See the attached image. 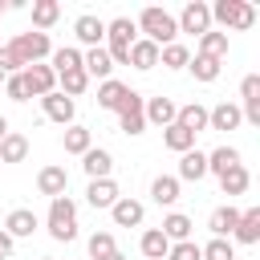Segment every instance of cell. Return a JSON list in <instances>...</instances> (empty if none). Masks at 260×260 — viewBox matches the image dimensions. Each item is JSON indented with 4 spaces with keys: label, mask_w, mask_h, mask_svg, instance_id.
Instances as JSON below:
<instances>
[{
    "label": "cell",
    "mask_w": 260,
    "mask_h": 260,
    "mask_svg": "<svg viewBox=\"0 0 260 260\" xmlns=\"http://www.w3.org/2000/svg\"><path fill=\"white\" fill-rule=\"evenodd\" d=\"M49 236L61 240V244L77 240V203H73L69 195L49 199Z\"/></svg>",
    "instance_id": "6da1fadb"
},
{
    "label": "cell",
    "mask_w": 260,
    "mask_h": 260,
    "mask_svg": "<svg viewBox=\"0 0 260 260\" xmlns=\"http://www.w3.org/2000/svg\"><path fill=\"white\" fill-rule=\"evenodd\" d=\"M134 28H142L146 32V41L150 45H171L175 37H179V24H175V16L167 12V8H142V16H138V24Z\"/></svg>",
    "instance_id": "7a4b0ae2"
},
{
    "label": "cell",
    "mask_w": 260,
    "mask_h": 260,
    "mask_svg": "<svg viewBox=\"0 0 260 260\" xmlns=\"http://www.w3.org/2000/svg\"><path fill=\"white\" fill-rule=\"evenodd\" d=\"M134 32H138V28H134V20H130V16H118V20H110V24H106V41H110V49H106V53H110V61H114V65H126V61H130V45L138 41Z\"/></svg>",
    "instance_id": "3957f363"
},
{
    "label": "cell",
    "mask_w": 260,
    "mask_h": 260,
    "mask_svg": "<svg viewBox=\"0 0 260 260\" xmlns=\"http://www.w3.org/2000/svg\"><path fill=\"white\" fill-rule=\"evenodd\" d=\"M211 20H219L223 28H252L256 24V8L248 0H215L211 4Z\"/></svg>",
    "instance_id": "277c9868"
},
{
    "label": "cell",
    "mask_w": 260,
    "mask_h": 260,
    "mask_svg": "<svg viewBox=\"0 0 260 260\" xmlns=\"http://www.w3.org/2000/svg\"><path fill=\"white\" fill-rule=\"evenodd\" d=\"M8 49L20 57V65H24V69H28V65H41V61L53 53L49 32H37V28H32V32H16V41H12Z\"/></svg>",
    "instance_id": "5b68a950"
},
{
    "label": "cell",
    "mask_w": 260,
    "mask_h": 260,
    "mask_svg": "<svg viewBox=\"0 0 260 260\" xmlns=\"http://www.w3.org/2000/svg\"><path fill=\"white\" fill-rule=\"evenodd\" d=\"M118 122L126 134H142L146 130V118H142V93L126 85V98L118 102Z\"/></svg>",
    "instance_id": "8992f818"
},
{
    "label": "cell",
    "mask_w": 260,
    "mask_h": 260,
    "mask_svg": "<svg viewBox=\"0 0 260 260\" xmlns=\"http://www.w3.org/2000/svg\"><path fill=\"white\" fill-rule=\"evenodd\" d=\"M175 24H179V32H199V37H203V32L211 28V8H207V4H199V0H191Z\"/></svg>",
    "instance_id": "52a82bcc"
},
{
    "label": "cell",
    "mask_w": 260,
    "mask_h": 260,
    "mask_svg": "<svg viewBox=\"0 0 260 260\" xmlns=\"http://www.w3.org/2000/svg\"><path fill=\"white\" fill-rule=\"evenodd\" d=\"M20 77H24L28 98H45V93H53V85H57V73H53L49 65H28Z\"/></svg>",
    "instance_id": "ba28073f"
},
{
    "label": "cell",
    "mask_w": 260,
    "mask_h": 260,
    "mask_svg": "<svg viewBox=\"0 0 260 260\" xmlns=\"http://www.w3.org/2000/svg\"><path fill=\"white\" fill-rule=\"evenodd\" d=\"M240 98H244V118L252 122V126H260V77L256 73H248L244 81H240Z\"/></svg>",
    "instance_id": "9c48e42d"
},
{
    "label": "cell",
    "mask_w": 260,
    "mask_h": 260,
    "mask_svg": "<svg viewBox=\"0 0 260 260\" xmlns=\"http://www.w3.org/2000/svg\"><path fill=\"white\" fill-rule=\"evenodd\" d=\"M175 114H179V106L171 102V98H150V102H142V118L146 122H154V126H175Z\"/></svg>",
    "instance_id": "30bf717a"
},
{
    "label": "cell",
    "mask_w": 260,
    "mask_h": 260,
    "mask_svg": "<svg viewBox=\"0 0 260 260\" xmlns=\"http://www.w3.org/2000/svg\"><path fill=\"white\" fill-rule=\"evenodd\" d=\"M37 191L49 195V199L65 195V191H69V175H65V167H41V175H37Z\"/></svg>",
    "instance_id": "8fae6325"
},
{
    "label": "cell",
    "mask_w": 260,
    "mask_h": 260,
    "mask_svg": "<svg viewBox=\"0 0 260 260\" xmlns=\"http://www.w3.org/2000/svg\"><path fill=\"white\" fill-rule=\"evenodd\" d=\"M41 102H45V114H49L53 122H61V126H69V122H73V114H77V106H73V98H65V93H57V89H53V93H45Z\"/></svg>",
    "instance_id": "7c38bea8"
},
{
    "label": "cell",
    "mask_w": 260,
    "mask_h": 260,
    "mask_svg": "<svg viewBox=\"0 0 260 260\" xmlns=\"http://www.w3.org/2000/svg\"><path fill=\"white\" fill-rule=\"evenodd\" d=\"M85 199H89V207H114L122 195H118V183L114 179H89Z\"/></svg>",
    "instance_id": "4fadbf2b"
},
{
    "label": "cell",
    "mask_w": 260,
    "mask_h": 260,
    "mask_svg": "<svg viewBox=\"0 0 260 260\" xmlns=\"http://www.w3.org/2000/svg\"><path fill=\"white\" fill-rule=\"evenodd\" d=\"M41 223H37V215L28 211V207H16V211H8V219H4V232L12 236V240H24V236H32Z\"/></svg>",
    "instance_id": "5bb4252c"
},
{
    "label": "cell",
    "mask_w": 260,
    "mask_h": 260,
    "mask_svg": "<svg viewBox=\"0 0 260 260\" xmlns=\"http://www.w3.org/2000/svg\"><path fill=\"white\" fill-rule=\"evenodd\" d=\"M73 32H77V41L81 45H89V49H98L102 45V37H106V20H98V16H77V24H73Z\"/></svg>",
    "instance_id": "9a60e30c"
},
{
    "label": "cell",
    "mask_w": 260,
    "mask_h": 260,
    "mask_svg": "<svg viewBox=\"0 0 260 260\" xmlns=\"http://www.w3.org/2000/svg\"><path fill=\"white\" fill-rule=\"evenodd\" d=\"M81 69H85V77H110L114 73V61H110V53L98 45V49H89V53H81Z\"/></svg>",
    "instance_id": "2e32d148"
},
{
    "label": "cell",
    "mask_w": 260,
    "mask_h": 260,
    "mask_svg": "<svg viewBox=\"0 0 260 260\" xmlns=\"http://www.w3.org/2000/svg\"><path fill=\"white\" fill-rule=\"evenodd\" d=\"M244 122V114H240V106H232V102H219L215 110H207V126L211 130H236Z\"/></svg>",
    "instance_id": "e0dca14e"
},
{
    "label": "cell",
    "mask_w": 260,
    "mask_h": 260,
    "mask_svg": "<svg viewBox=\"0 0 260 260\" xmlns=\"http://www.w3.org/2000/svg\"><path fill=\"white\" fill-rule=\"evenodd\" d=\"M81 167H85V175H89V179H110L114 158H110V150H102V146L93 150V146H89V150L81 154Z\"/></svg>",
    "instance_id": "ac0fdd59"
},
{
    "label": "cell",
    "mask_w": 260,
    "mask_h": 260,
    "mask_svg": "<svg viewBox=\"0 0 260 260\" xmlns=\"http://www.w3.org/2000/svg\"><path fill=\"white\" fill-rule=\"evenodd\" d=\"M110 215H114V223H118V228H138V223H142V215H146V207H142L138 199H118V203L110 207Z\"/></svg>",
    "instance_id": "d6986e66"
},
{
    "label": "cell",
    "mask_w": 260,
    "mask_h": 260,
    "mask_svg": "<svg viewBox=\"0 0 260 260\" xmlns=\"http://www.w3.org/2000/svg\"><path fill=\"white\" fill-rule=\"evenodd\" d=\"M236 223H240V211H236V207H215V211L207 215V228H211L215 240H228V236L236 232Z\"/></svg>",
    "instance_id": "ffe728a7"
},
{
    "label": "cell",
    "mask_w": 260,
    "mask_h": 260,
    "mask_svg": "<svg viewBox=\"0 0 260 260\" xmlns=\"http://www.w3.org/2000/svg\"><path fill=\"white\" fill-rule=\"evenodd\" d=\"M240 244H260V207H248V211H240V223H236V232H232Z\"/></svg>",
    "instance_id": "44dd1931"
},
{
    "label": "cell",
    "mask_w": 260,
    "mask_h": 260,
    "mask_svg": "<svg viewBox=\"0 0 260 260\" xmlns=\"http://www.w3.org/2000/svg\"><path fill=\"white\" fill-rule=\"evenodd\" d=\"M191 228H195V223H191L183 211H171V215L162 219V228H158V232H162L171 244H183V240H191Z\"/></svg>",
    "instance_id": "7402d4cb"
},
{
    "label": "cell",
    "mask_w": 260,
    "mask_h": 260,
    "mask_svg": "<svg viewBox=\"0 0 260 260\" xmlns=\"http://www.w3.org/2000/svg\"><path fill=\"white\" fill-rule=\"evenodd\" d=\"M57 16H61V4H57V0H32V28H37V32L53 28Z\"/></svg>",
    "instance_id": "603a6c76"
},
{
    "label": "cell",
    "mask_w": 260,
    "mask_h": 260,
    "mask_svg": "<svg viewBox=\"0 0 260 260\" xmlns=\"http://www.w3.org/2000/svg\"><path fill=\"white\" fill-rule=\"evenodd\" d=\"M126 65H134V69H154V65H158V45H150L146 37H142V41H134V45H130V61H126Z\"/></svg>",
    "instance_id": "cb8c5ba5"
},
{
    "label": "cell",
    "mask_w": 260,
    "mask_h": 260,
    "mask_svg": "<svg viewBox=\"0 0 260 260\" xmlns=\"http://www.w3.org/2000/svg\"><path fill=\"white\" fill-rule=\"evenodd\" d=\"M175 122H179L183 130H191V134H199V130H207V110H203L199 102H191V106H179V114H175Z\"/></svg>",
    "instance_id": "d4e9b609"
},
{
    "label": "cell",
    "mask_w": 260,
    "mask_h": 260,
    "mask_svg": "<svg viewBox=\"0 0 260 260\" xmlns=\"http://www.w3.org/2000/svg\"><path fill=\"white\" fill-rule=\"evenodd\" d=\"M232 167H240V150H236V146H215V150L207 154V171H211V175H228Z\"/></svg>",
    "instance_id": "484cf974"
},
{
    "label": "cell",
    "mask_w": 260,
    "mask_h": 260,
    "mask_svg": "<svg viewBox=\"0 0 260 260\" xmlns=\"http://www.w3.org/2000/svg\"><path fill=\"white\" fill-rule=\"evenodd\" d=\"M203 175H207V154H203V150H187V154L179 158V179L199 183Z\"/></svg>",
    "instance_id": "4316f807"
},
{
    "label": "cell",
    "mask_w": 260,
    "mask_h": 260,
    "mask_svg": "<svg viewBox=\"0 0 260 260\" xmlns=\"http://www.w3.org/2000/svg\"><path fill=\"white\" fill-rule=\"evenodd\" d=\"M150 199H154L158 207H171V203L179 199V179H175V175H158V179L150 183Z\"/></svg>",
    "instance_id": "83f0119b"
},
{
    "label": "cell",
    "mask_w": 260,
    "mask_h": 260,
    "mask_svg": "<svg viewBox=\"0 0 260 260\" xmlns=\"http://www.w3.org/2000/svg\"><path fill=\"white\" fill-rule=\"evenodd\" d=\"M199 57H215V61H223V57H228V32L207 28V32L199 37Z\"/></svg>",
    "instance_id": "f1b7e54d"
},
{
    "label": "cell",
    "mask_w": 260,
    "mask_h": 260,
    "mask_svg": "<svg viewBox=\"0 0 260 260\" xmlns=\"http://www.w3.org/2000/svg\"><path fill=\"white\" fill-rule=\"evenodd\" d=\"M24 154H28V138L8 130L4 142H0V162H24Z\"/></svg>",
    "instance_id": "f546056e"
},
{
    "label": "cell",
    "mask_w": 260,
    "mask_h": 260,
    "mask_svg": "<svg viewBox=\"0 0 260 260\" xmlns=\"http://www.w3.org/2000/svg\"><path fill=\"white\" fill-rule=\"evenodd\" d=\"M248 183H252V175H248V167H244V162H240V167H232L228 175H219L223 195H244V191H248Z\"/></svg>",
    "instance_id": "4dcf8cb0"
},
{
    "label": "cell",
    "mask_w": 260,
    "mask_h": 260,
    "mask_svg": "<svg viewBox=\"0 0 260 260\" xmlns=\"http://www.w3.org/2000/svg\"><path fill=\"white\" fill-rule=\"evenodd\" d=\"M171 252V240L158 232V228H150V232H142V256L146 260H162Z\"/></svg>",
    "instance_id": "1f68e13d"
},
{
    "label": "cell",
    "mask_w": 260,
    "mask_h": 260,
    "mask_svg": "<svg viewBox=\"0 0 260 260\" xmlns=\"http://www.w3.org/2000/svg\"><path fill=\"white\" fill-rule=\"evenodd\" d=\"M49 57H53V65H49L53 73H69V69H81V53H77L73 45H61V49H53Z\"/></svg>",
    "instance_id": "d6a6232c"
},
{
    "label": "cell",
    "mask_w": 260,
    "mask_h": 260,
    "mask_svg": "<svg viewBox=\"0 0 260 260\" xmlns=\"http://www.w3.org/2000/svg\"><path fill=\"white\" fill-rule=\"evenodd\" d=\"M126 98V85L122 81H114V77H106L102 85H98V106L102 110H118V102Z\"/></svg>",
    "instance_id": "836d02e7"
},
{
    "label": "cell",
    "mask_w": 260,
    "mask_h": 260,
    "mask_svg": "<svg viewBox=\"0 0 260 260\" xmlns=\"http://www.w3.org/2000/svg\"><path fill=\"white\" fill-rule=\"evenodd\" d=\"M158 61H162L167 69H187V61H191V53H187V45H179V41H171V45H162V49H158Z\"/></svg>",
    "instance_id": "e575fe53"
},
{
    "label": "cell",
    "mask_w": 260,
    "mask_h": 260,
    "mask_svg": "<svg viewBox=\"0 0 260 260\" xmlns=\"http://www.w3.org/2000/svg\"><path fill=\"white\" fill-rule=\"evenodd\" d=\"M162 142H167L171 150H179V154H187V150H195V134H191V130H183L179 122H175V126H167V134H162Z\"/></svg>",
    "instance_id": "d590c367"
},
{
    "label": "cell",
    "mask_w": 260,
    "mask_h": 260,
    "mask_svg": "<svg viewBox=\"0 0 260 260\" xmlns=\"http://www.w3.org/2000/svg\"><path fill=\"white\" fill-rule=\"evenodd\" d=\"M219 65H223V61H215V57H199V53H195V61H187V69L195 73V81H215V77H219Z\"/></svg>",
    "instance_id": "8d00e7d4"
},
{
    "label": "cell",
    "mask_w": 260,
    "mask_h": 260,
    "mask_svg": "<svg viewBox=\"0 0 260 260\" xmlns=\"http://www.w3.org/2000/svg\"><path fill=\"white\" fill-rule=\"evenodd\" d=\"M57 81H61L65 98H77V93H85V85H89L85 69H69V73H57Z\"/></svg>",
    "instance_id": "74e56055"
},
{
    "label": "cell",
    "mask_w": 260,
    "mask_h": 260,
    "mask_svg": "<svg viewBox=\"0 0 260 260\" xmlns=\"http://www.w3.org/2000/svg\"><path fill=\"white\" fill-rule=\"evenodd\" d=\"M118 248H114V236L110 232H93L89 236V260H106V256H114Z\"/></svg>",
    "instance_id": "f35d334b"
},
{
    "label": "cell",
    "mask_w": 260,
    "mask_h": 260,
    "mask_svg": "<svg viewBox=\"0 0 260 260\" xmlns=\"http://www.w3.org/2000/svg\"><path fill=\"white\" fill-rule=\"evenodd\" d=\"M65 150L69 154H85L89 150V130L85 126H69L65 130Z\"/></svg>",
    "instance_id": "ab89813d"
},
{
    "label": "cell",
    "mask_w": 260,
    "mask_h": 260,
    "mask_svg": "<svg viewBox=\"0 0 260 260\" xmlns=\"http://www.w3.org/2000/svg\"><path fill=\"white\" fill-rule=\"evenodd\" d=\"M203 252V260H236V248L228 244V240H211L207 248H199Z\"/></svg>",
    "instance_id": "60d3db41"
},
{
    "label": "cell",
    "mask_w": 260,
    "mask_h": 260,
    "mask_svg": "<svg viewBox=\"0 0 260 260\" xmlns=\"http://www.w3.org/2000/svg\"><path fill=\"white\" fill-rule=\"evenodd\" d=\"M167 260H203V252H199V244H195V240H183V244H171Z\"/></svg>",
    "instance_id": "b9f144b4"
},
{
    "label": "cell",
    "mask_w": 260,
    "mask_h": 260,
    "mask_svg": "<svg viewBox=\"0 0 260 260\" xmlns=\"http://www.w3.org/2000/svg\"><path fill=\"white\" fill-rule=\"evenodd\" d=\"M0 73H8V77H12V73H24L20 57H16V53H12L8 45H0Z\"/></svg>",
    "instance_id": "7bdbcfd3"
},
{
    "label": "cell",
    "mask_w": 260,
    "mask_h": 260,
    "mask_svg": "<svg viewBox=\"0 0 260 260\" xmlns=\"http://www.w3.org/2000/svg\"><path fill=\"white\" fill-rule=\"evenodd\" d=\"M4 93H8L12 102H28V89H24V77H20V73H12V77H8V85H4Z\"/></svg>",
    "instance_id": "ee69618b"
},
{
    "label": "cell",
    "mask_w": 260,
    "mask_h": 260,
    "mask_svg": "<svg viewBox=\"0 0 260 260\" xmlns=\"http://www.w3.org/2000/svg\"><path fill=\"white\" fill-rule=\"evenodd\" d=\"M12 248H16V240H12L8 232H0V260H8V256H12Z\"/></svg>",
    "instance_id": "f6af8a7d"
},
{
    "label": "cell",
    "mask_w": 260,
    "mask_h": 260,
    "mask_svg": "<svg viewBox=\"0 0 260 260\" xmlns=\"http://www.w3.org/2000/svg\"><path fill=\"white\" fill-rule=\"evenodd\" d=\"M4 134H8V118L0 114V142H4Z\"/></svg>",
    "instance_id": "bcb514c9"
},
{
    "label": "cell",
    "mask_w": 260,
    "mask_h": 260,
    "mask_svg": "<svg viewBox=\"0 0 260 260\" xmlns=\"http://www.w3.org/2000/svg\"><path fill=\"white\" fill-rule=\"evenodd\" d=\"M106 260H126V256H122V252H114V256H106Z\"/></svg>",
    "instance_id": "7dc6e473"
},
{
    "label": "cell",
    "mask_w": 260,
    "mask_h": 260,
    "mask_svg": "<svg viewBox=\"0 0 260 260\" xmlns=\"http://www.w3.org/2000/svg\"><path fill=\"white\" fill-rule=\"evenodd\" d=\"M4 12H8V4H4V0H0V16H4Z\"/></svg>",
    "instance_id": "c3c4849f"
},
{
    "label": "cell",
    "mask_w": 260,
    "mask_h": 260,
    "mask_svg": "<svg viewBox=\"0 0 260 260\" xmlns=\"http://www.w3.org/2000/svg\"><path fill=\"white\" fill-rule=\"evenodd\" d=\"M45 260H49V256H45Z\"/></svg>",
    "instance_id": "681fc988"
}]
</instances>
